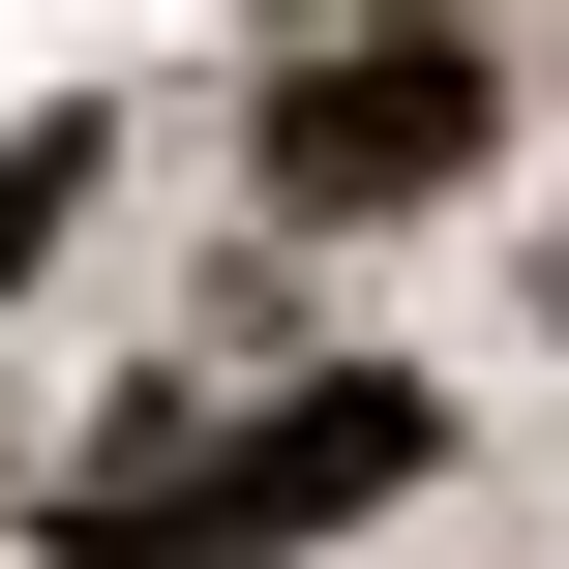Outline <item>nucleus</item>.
<instances>
[{
  "mask_svg": "<svg viewBox=\"0 0 569 569\" xmlns=\"http://www.w3.org/2000/svg\"><path fill=\"white\" fill-rule=\"evenodd\" d=\"M480 120H510L480 30H330V60L270 90V180H300V210H420V180H480Z\"/></svg>",
  "mask_w": 569,
  "mask_h": 569,
  "instance_id": "1",
  "label": "nucleus"
}]
</instances>
